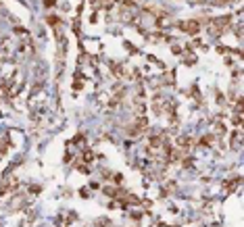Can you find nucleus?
Instances as JSON below:
<instances>
[{
    "instance_id": "6",
    "label": "nucleus",
    "mask_w": 244,
    "mask_h": 227,
    "mask_svg": "<svg viewBox=\"0 0 244 227\" xmlns=\"http://www.w3.org/2000/svg\"><path fill=\"white\" fill-rule=\"evenodd\" d=\"M84 158H86V161H92V158H94V152H92V150H86V152H84Z\"/></svg>"
},
{
    "instance_id": "9",
    "label": "nucleus",
    "mask_w": 244,
    "mask_h": 227,
    "mask_svg": "<svg viewBox=\"0 0 244 227\" xmlns=\"http://www.w3.org/2000/svg\"><path fill=\"white\" fill-rule=\"evenodd\" d=\"M15 34H17V36H25V34H27V31H25V29H23V27H15Z\"/></svg>"
},
{
    "instance_id": "5",
    "label": "nucleus",
    "mask_w": 244,
    "mask_h": 227,
    "mask_svg": "<svg viewBox=\"0 0 244 227\" xmlns=\"http://www.w3.org/2000/svg\"><path fill=\"white\" fill-rule=\"evenodd\" d=\"M46 21H48L50 25H56V23H59V17H54V15H50V17L46 19Z\"/></svg>"
},
{
    "instance_id": "10",
    "label": "nucleus",
    "mask_w": 244,
    "mask_h": 227,
    "mask_svg": "<svg viewBox=\"0 0 244 227\" xmlns=\"http://www.w3.org/2000/svg\"><path fill=\"white\" fill-rule=\"evenodd\" d=\"M171 52H173V54H182V48H180V46H171Z\"/></svg>"
},
{
    "instance_id": "8",
    "label": "nucleus",
    "mask_w": 244,
    "mask_h": 227,
    "mask_svg": "<svg viewBox=\"0 0 244 227\" xmlns=\"http://www.w3.org/2000/svg\"><path fill=\"white\" fill-rule=\"evenodd\" d=\"M125 48H127V50H130L132 54H136V52H138V50H136V46H132L130 42H125Z\"/></svg>"
},
{
    "instance_id": "4",
    "label": "nucleus",
    "mask_w": 244,
    "mask_h": 227,
    "mask_svg": "<svg viewBox=\"0 0 244 227\" xmlns=\"http://www.w3.org/2000/svg\"><path fill=\"white\" fill-rule=\"evenodd\" d=\"M238 181H240V179H238V177H236V179H229V181H227V183H225V190H229V192H232V190H234V188H236V185H238Z\"/></svg>"
},
{
    "instance_id": "13",
    "label": "nucleus",
    "mask_w": 244,
    "mask_h": 227,
    "mask_svg": "<svg viewBox=\"0 0 244 227\" xmlns=\"http://www.w3.org/2000/svg\"><path fill=\"white\" fill-rule=\"evenodd\" d=\"M227 2H232V0H215V4H227Z\"/></svg>"
},
{
    "instance_id": "2",
    "label": "nucleus",
    "mask_w": 244,
    "mask_h": 227,
    "mask_svg": "<svg viewBox=\"0 0 244 227\" xmlns=\"http://www.w3.org/2000/svg\"><path fill=\"white\" fill-rule=\"evenodd\" d=\"M111 71L117 75V77H125L127 73H125V69H123V65L121 63H111Z\"/></svg>"
},
{
    "instance_id": "3",
    "label": "nucleus",
    "mask_w": 244,
    "mask_h": 227,
    "mask_svg": "<svg viewBox=\"0 0 244 227\" xmlns=\"http://www.w3.org/2000/svg\"><path fill=\"white\" fill-rule=\"evenodd\" d=\"M240 140H242V134L240 131H232V146H234V150L240 148Z\"/></svg>"
},
{
    "instance_id": "12",
    "label": "nucleus",
    "mask_w": 244,
    "mask_h": 227,
    "mask_svg": "<svg viewBox=\"0 0 244 227\" xmlns=\"http://www.w3.org/2000/svg\"><path fill=\"white\" fill-rule=\"evenodd\" d=\"M184 167H186V169L192 167V158H186V161H184Z\"/></svg>"
},
{
    "instance_id": "1",
    "label": "nucleus",
    "mask_w": 244,
    "mask_h": 227,
    "mask_svg": "<svg viewBox=\"0 0 244 227\" xmlns=\"http://www.w3.org/2000/svg\"><path fill=\"white\" fill-rule=\"evenodd\" d=\"M177 27H180L182 31L190 34V36H194V34H198V31H200V23H198L196 19H190V21H180V23H177Z\"/></svg>"
},
{
    "instance_id": "7",
    "label": "nucleus",
    "mask_w": 244,
    "mask_h": 227,
    "mask_svg": "<svg viewBox=\"0 0 244 227\" xmlns=\"http://www.w3.org/2000/svg\"><path fill=\"white\" fill-rule=\"evenodd\" d=\"M232 121H234V125H240V123H242V117H240V112H236V117H234Z\"/></svg>"
},
{
    "instance_id": "11",
    "label": "nucleus",
    "mask_w": 244,
    "mask_h": 227,
    "mask_svg": "<svg viewBox=\"0 0 244 227\" xmlns=\"http://www.w3.org/2000/svg\"><path fill=\"white\" fill-rule=\"evenodd\" d=\"M56 0H44V7H54Z\"/></svg>"
}]
</instances>
